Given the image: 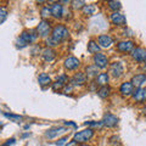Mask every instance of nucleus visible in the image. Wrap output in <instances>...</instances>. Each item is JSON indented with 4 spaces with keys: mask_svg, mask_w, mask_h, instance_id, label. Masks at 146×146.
<instances>
[{
    "mask_svg": "<svg viewBox=\"0 0 146 146\" xmlns=\"http://www.w3.org/2000/svg\"><path fill=\"white\" fill-rule=\"evenodd\" d=\"M107 5L110 10H113V12H118V10L122 7V4L119 1H108Z\"/></svg>",
    "mask_w": 146,
    "mask_h": 146,
    "instance_id": "nucleus-27",
    "label": "nucleus"
},
{
    "mask_svg": "<svg viewBox=\"0 0 146 146\" xmlns=\"http://www.w3.org/2000/svg\"><path fill=\"white\" fill-rule=\"evenodd\" d=\"M98 43L100 45V48L108 49V48L112 46L113 39L108 34H101V35H99V38H98Z\"/></svg>",
    "mask_w": 146,
    "mask_h": 146,
    "instance_id": "nucleus-12",
    "label": "nucleus"
},
{
    "mask_svg": "<svg viewBox=\"0 0 146 146\" xmlns=\"http://www.w3.org/2000/svg\"><path fill=\"white\" fill-rule=\"evenodd\" d=\"M42 57L45 62H51V61H54V58L56 57V52H55L51 48H46L42 51Z\"/></svg>",
    "mask_w": 146,
    "mask_h": 146,
    "instance_id": "nucleus-20",
    "label": "nucleus"
},
{
    "mask_svg": "<svg viewBox=\"0 0 146 146\" xmlns=\"http://www.w3.org/2000/svg\"><path fill=\"white\" fill-rule=\"evenodd\" d=\"M3 116H4V117H6V118H9V119L12 121V122H16V123H18V122H21V121H22V117H21V116L10 115V113H6V112H3Z\"/></svg>",
    "mask_w": 146,
    "mask_h": 146,
    "instance_id": "nucleus-29",
    "label": "nucleus"
},
{
    "mask_svg": "<svg viewBox=\"0 0 146 146\" xmlns=\"http://www.w3.org/2000/svg\"><path fill=\"white\" fill-rule=\"evenodd\" d=\"M66 128L65 127H56V128H51V129H49L46 133H45V136H46L48 139H54L56 138V136L61 135L63 133H66Z\"/></svg>",
    "mask_w": 146,
    "mask_h": 146,
    "instance_id": "nucleus-16",
    "label": "nucleus"
},
{
    "mask_svg": "<svg viewBox=\"0 0 146 146\" xmlns=\"http://www.w3.org/2000/svg\"><path fill=\"white\" fill-rule=\"evenodd\" d=\"M88 51L90 54H94V55L99 54V51H100V45H99V43H96L95 40H90V42L88 43Z\"/></svg>",
    "mask_w": 146,
    "mask_h": 146,
    "instance_id": "nucleus-23",
    "label": "nucleus"
},
{
    "mask_svg": "<svg viewBox=\"0 0 146 146\" xmlns=\"http://www.w3.org/2000/svg\"><path fill=\"white\" fill-rule=\"evenodd\" d=\"M6 17H7V11H6V9L1 6L0 7V23H4L6 20Z\"/></svg>",
    "mask_w": 146,
    "mask_h": 146,
    "instance_id": "nucleus-32",
    "label": "nucleus"
},
{
    "mask_svg": "<svg viewBox=\"0 0 146 146\" xmlns=\"http://www.w3.org/2000/svg\"><path fill=\"white\" fill-rule=\"evenodd\" d=\"M80 66V61L74 56H70L65 60V67L68 71H74Z\"/></svg>",
    "mask_w": 146,
    "mask_h": 146,
    "instance_id": "nucleus-13",
    "label": "nucleus"
},
{
    "mask_svg": "<svg viewBox=\"0 0 146 146\" xmlns=\"http://www.w3.org/2000/svg\"><path fill=\"white\" fill-rule=\"evenodd\" d=\"M134 85L131 84V82H124L122 83L119 86V93L122 94V96L124 98H130L133 96V93H134Z\"/></svg>",
    "mask_w": 146,
    "mask_h": 146,
    "instance_id": "nucleus-7",
    "label": "nucleus"
},
{
    "mask_svg": "<svg viewBox=\"0 0 146 146\" xmlns=\"http://www.w3.org/2000/svg\"><path fill=\"white\" fill-rule=\"evenodd\" d=\"M95 11H96V7H95L94 4H89V5H85L83 7V13L84 15H93Z\"/></svg>",
    "mask_w": 146,
    "mask_h": 146,
    "instance_id": "nucleus-28",
    "label": "nucleus"
},
{
    "mask_svg": "<svg viewBox=\"0 0 146 146\" xmlns=\"http://www.w3.org/2000/svg\"><path fill=\"white\" fill-rule=\"evenodd\" d=\"M68 36H70V32H68V29L66 28L65 26L57 25L52 29L51 39H52V42L55 43V45H58L60 43H62L63 40H66L68 38Z\"/></svg>",
    "mask_w": 146,
    "mask_h": 146,
    "instance_id": "nucleus-1",
    "label": "nucleus"
},
{
    "mask_svg": "<svg viewBox=\"0 0 146 146\" xmlns=\"http://www.w3.org/2000/svg\"><path fill=\"white\" fill-rule=\"evenodd\" d=\"M131 58L135 62L139 63H146V50L143 48H135L133 51H131Z\"/></svg>",
    "mask_w": 146,
    "mask_h": 146,
    "instance_id": "nucleus-4",
    "label": "nucleus"
},
{
    "mask_svg": "<svg viewBox=\"0 0 146 146\" xmlns=\"http://www.w3.org/2000/svg\"><path fill=\"white\" fill-rule=\"evenodd\" d=\"M110 94H111V89H110V86L106 85V86H100V89L98 90V95L101 99H106L110 96Z\"/></svg>",
    "mask_w": 146,
    "mask_h": 146,
    "instance_id": "nucleus-25",
    "label": "nucleus"
},
{
    "mask_svg": "<svg viewBox=\"0 0 146 146\" xmlns=\"http://www.w3.org/2000/svg\"><path fill=\"white\" fill-rule=\"evenodd\" d=\"M78 146H90V145H86V144H80V145H78Z\"/></svg>",
    "mask_w": 146,
    "mask_h": 146,
    "instance_id": "nucleus-36",
    "label": "nucleus"
},
{
    "mask_svg": "<svg viewBox=\"0 0 146 146\" xmlns=\"http://www.w3.org/2000/svg\"><path fill=\"white\" fill-rule=\"evenodd\" d=\"M50 7H51V13L55 18H62L63 13H65V9L61 5V3H54Z\"/></svg>",
    "mask_w": 146,
    "mask_h": 146,
    "instance_id": "nucleus-17",
    "label": "nucleus"
},
{
    "mask_svg": "<svg viewBox=\"0 0 146 146\" xmlns=\"http://www.w3.org/2000/svg\"><path fill=\"white\" fill-rule=\"evenodd\" d=\"M108 79H110L108 73L102 72L96 77V84H99L100 86H106L107 83H108Z\"/></svg>",
    "mask_w": 146,
    "mask_h": 146,
    "instance_id": "nucleus-21",
    "label": "nucleus"
},
{
    "mask_svg": "<svg viewBox=\"0 0 146 146\" xmlns=\"http://www.w3.org/2000/svg\"><path fill=\"white\" fill-rule=\"evenodd\" d=\"M86 79H88V77H86L85 73L78 72V73H76V74L71 78L70 84L73 85V86H80V85H83V84L86 83Z\"/></svg>",
    "mask_w": 146,
    "mask_h": 146,
    "instance_id": "nucleus-8",
    "label": "nucleus"
},
{
    "mask_svg": "<svg viewBox=\"0 0 146 146\" xmlns=\"http://www.w3.org/2000/svg\"><path fill=\"white\" fill-rule=\"evenodd\" d=\"M67 84H70L68 83V77L66 74H62L56 79V82H54L51 84V86L55 91H57V90H63Z\"/></svg>",
    "mask_w": 146,
    "mask_h": 146,
    "instance_id": "nucleus-10",
    "label": "nucleus"
},
{
    "mask_svg": "<svg viewBox=\"0 0 146 146\" xmlns=\"http://www.w3.org/2000/svg\"><path fill=\"white\" fill-rule=\"evenodd\" d=\"M102 123L105 127L107 128H113L118 124V118L112 115V113H106V115L104 116V119H102Z\"/></svg>",
    "mask_w": 146,
    "mask_h": 146,
    "instance_id": "nucleus-14",
    "label": "nucleus"
},
{
    "mask_svg": "<svg viewBox=\"0 0 146 146\" xmlns=\"http://www.w3.org/2000/svg\"><path fill=\"white\" fill-rule=\"evenodd\" d=\"M131 84H133L135 88H141L145 83H146V74L145 73H140V74H136L131 78Z\"/></svg>",
    "mask_w": 146,
    "mask_h": 146,
    "instance_id": "nucleus-19",
    "label": "nucleus"
},
{
    "mask_svg": "<svg viewBox=\"0 0 146 146\" xmlns=\"http://www.w3.org/2000/svg\"><path fill=\"white\" fill-rule=\"evenodd\" d=\"M36 33L38 35L43 36V38H46V36L52 33L51 32V26H50V22L46 21V20H43L39 22V25L36 26Z\"/></svg>",
    "mask_w": 146,
    "mask_h": 146,
    "instance_id": "nucleus-3",
    "label": "nucleus"
},
{
    "mask_svg": "<svg viewBox=\"0 0 146 146\" xmlns=\"http://www.w3.org/2000/svg\"><path fill=\"white\" fill-rule=\"evenodd\" d=\"M85 74L88 78H94V77H98V67L96 66H88L85 68Z\"/></svg>",
    "mask_w": 146,
    "mask_h": 146,
    "instance_id": "nucleus-24",
    "label": "nucleus"
},
{
    "mask_svg": "<svg viewBox=\"0 0 146 146\" xmlns=\"http://www.w3.org/2000/svg\"><path fill=\"white\" fill-rule=\"evenodd\" d=\"M38 82L43 88H45V86L51 84V78H50L49 74H46V73H40L39 77H38Z\"/></svg>",
    "mask_w": 146,
    "mask_h": 146,
    "instance_id": "nucleus-22",
    "label": "nucleus"
},
{
    "mask_svg": "<svg viewBox=\"0 0 146 146\" xmlns=\"http://www.w3.org/2000/svg\"><path fill=\"white\" fill-rule=\"evenodd\" d=\"M85 125H88L89 128H101L102 125H104V123H102V121L101 122H95V121H90V122H85Z\"/></svg>",
    "mask_w": 146,
    "mask_h": 146,
    "instance_id": "nucleus-31",
    "label": "nucleus"
},
{
    "mask_svg": "<svg viewBox=\"0 0 146 146\" xmlns=\"http://www.w3.org/2000/svg\"><path fill=\"white\" fill-rule=\"evenodd\" d=\"M123 72H124V68H123V65L121 62L116 61L110 65V74H111L113 78H119V77H122Z\"/></svg>",
    "mask_w": 146,
    "mask_h": 146,
    "instance_id": "nucleus-6",
    "label": "nucleus"
},
{
    "mask_svg": "<svg viewBox=\"0 0 146 146\" xmlns=\"http://www.w3.org/2000/svg\"><path fill=\"white\" fill-rule=\"evenodd\" d=\"M27 45H28V44H27V43L25 42V40L21 38V36L16 40V46H17L18 49H23V48H26V46H27Z\"/></svg>",
    "mask_w": 146,
    "mask_h": 146,
    "instance_id": "nucleus-33",
    "label": "nucleus"
},
{
    "mask_svg": "<svg viewBox=\"0 0 146 146\" xmlns=\"http://www.w3.org/2000/svg\"><path fill=\"white\" fill-rule=\"evenodd\" d=\"M71 4H72L73 9H77V10H78V9H82V10H83V7L86 5L85 1H83V0H74V1H72Z\"/></svg>",
    "mask_w": 146,
    "mask_h": 146,
    "instance_id": "nucleus-30",
    "label": "nucleus"
},
{
    "mask_svg": "<svg viewBox=\"0 0 146 146\" xmlns=\"http://www.w3.org/2000/svg\"><path fill=\"white\" fill-rule=\"evenodd\" d=\"M144 70L146 71V63H145V65H144Z\"/></svg>",
    "mask_w": 146,
    "mask_h": 146,
    "instance_id": "nucleus-37",
    "label": "nucleus"
},
{
    "mask_svg": "<svg viewBox=\"0 0 146 146\" xmlns=\"http://www.w3.org/2000/svg\"><path fill=\"white\" fill-rule=\"evenodd\" d=\"M93 61H94V65L96 66L98 68H100V70H105V68L107 67V65H108L107 56L105 54H101V52L94 55Z\"/></svg>",
    "mask_w": 146,
    "mask_h": 146,
    "instance_id": "nucleus-5",
    "label": "nucleus"
},
{
    "mask_svg": "<svg viewBox=\"0 0 146 146\" xmlns=\"http://www.w3.org/2000/svg\"><path fill=\"white\" fill-rule=\"evenodd\" d=\"M40 16L43 17V20H45V18H48V17H50V16H52V13H51V7H49V6H43L42 10H40Z\"/></svg>",
    "mask_w": 146,
    "mask_h": 146,
    "instance_id": "nucleus-26",
    "label": "nucleus"
},
{
    "mask_svg": "<svg viewBox=\"0 0 146 146\" xmlns=\"http://www.w3.org/2000/svg\"><path fill=\"white\" fill-rule=\"evenodd\" d=\"M21 38L23 39L27 44H32V43L35 42L36 38H38V33H35L33 31H25V32H22Z\"/></svg>",
    "mask_w": 146,
    "mask_h": 146,
    "instance_id": "nucleus-18",
    "label": "nucleus"
},
{
    "mask_svg": "<svg viewBox=\"0 0 146 146\" xmlns=\"http://www.w3.org/2000/svg\"><path fill=\"white\" fill-rule=\"evenodd\" d=\"M68 141V136H63V138H60L56 141V145L57 146H63Z\"/></svg>",
    "mask_w": 146,
    "mask_h": 146,
    "instance_id": "nucleus-34",
    "label": "nucleus"
},
{
    "mask_svg": "<svg viewBox=\"0 0 146 146\" xmlns=\"http://www.w3.org/2000/svg\"><path fill=\"white\" fill-rule=\"evenodd\" d=\"M93 136H94V129L88 128V129L77 131V133L74 134V136H73V141L80 145V144H84V143H86V141H89Z\"/></svg>",
    "mask_w": 146,
    "mask_h": 146,
    "instance_id": "nucleus-2",
    "label": "nucleus"
},
{
    "mask_svg": "<svg viewBox=\"0 0 146 146\" xmlns=\"http://www.w3.org/2000/svg\"><path fill=\"white\" fill-rule=\"evenodd\" d=\"M143 113H144V115H145V116H146V107H145V108H144V110H143Z\"/></svg>",
    "mask_w": 146,
    "mask_h": 146,
    "instance_id": "nucleus-35",
    "label": "nucleus"
},
{
    "mask_svg": "<svg viewBox=\"0 0 146 146\" xmlns=\"http://www.w3.org/2000/svg\"><path fill=\"white\" fill-rule=\"evenodd\" d=\"M131 99H133L135 102H144V101H146V89L145 88H136L134 90Z\"/></svg>",
    "mask_w": 146,
    "mask_h": 146,
    "instance_id": "nucleus-15",
    "label": "nucleus"
},
{
    "mask_svg": "<svg viewBox=\"0 0 146 146\" xmlns=\"http://www.w3.org/2000/svg\"><path fill=\"white\" fill-rule=\"evenodd\" d=\"M134 45V42H131V40H123V42H119L117 44V50L121 52H131L135 49Z\"/></svg>",
    "mask_w": 146,
    "mask_h": 146,
    "instance_id": "nucleus-11",
    "label": "nucleus"
},
{
    "mask_svg": "<svg viewBox=\"0 0 146 146\" xmlns=\"http://www.w3.org/2000/svg\"><path fill=\"white\" fill-rule=\"evenodd\" d=\"M110 20H111V22L115 26H125L127 25V20H125V17L123 13L121 12H112L111 15H110Z\"/></svg>",
    "mask_w": 146,
    "mask_h": 146,
    "instance_id": "nucleus-9",
    "label": "nucleus"
}]
</instances>
